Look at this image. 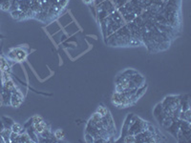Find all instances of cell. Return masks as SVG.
Wrapping results in <instances>:
<instances>
[{
  "label": "cell",
  "mask_w": 191,
  "mask_h": 143,
  "mask_svg": "<svg viewBox=\"0 0 191 143\" xmlns=\"http://www.w3.org/2000/svg\"><path fill=\"white\" fill-rule=\"evenodd\" d=\"M24 100V97H23V95L21 94V92L19 90H16L15 92L12 93V96H11V105L14 108H18L19 106L22 104Z\"/></svg>",
  "instance_id": "cell-4"
},
{
  "label": "cell",
  "mask_w": 191,
  "mask_h": 143,
  "mask_svg": "<svg viewBox=\"0 0 191 143\" xmlns=\"http://www.w3.org/2000/svg\"><path fill=\"white\" fill-rule=\"evenodd\" d=\"M13 18L15 19V20H24V19H27V17L25 15V13L20 11V10H16V11H13L11 12Z\"/></svg>",
  "instance_id": "cell-10"
},
{
  "label": "cell",
  "mask_w": 191,
  "mask_h": 143,
  "mask_svg": "<svg viewBox=\"0 0 191 143\" xmlns=\"http://www.w3.org/2000/svg\"><path fill=\"white\" fill-rule=\"evenodd\" d=\"M112 1V3L115 5V7H116V9L118 10L119 8H121V7H122V6H124L129 0H111Z\"/></svg>",
  "instance_id": "cell-17"
},
{
  "label": "cell",
  "mask_w": 191,
  "mask_h": 143,
  "mask_svg": "<svg viewBox=\"0 0 191 143\" xmlns=\"http://www.w3.org/2000/svg\"><path fill=\"white\" fill-rule=\"evenodd\" d=\"M11 133H12V130L9 129V128H4L3 131H2L1 133H0V135H1L2 137L4 138L5 143L10 142V135H11Z\"/></svg>",
  "instance_id": "cell-14"
},
{
  "label": "cell",
  "mask_w": 191,
  "mask_h": 143,
  "mask_svg": "<svg viewBox=\"0 0 191 143\" xmlns=\"http://www.w3.org/2000/svg\"><path fill=\"white\" fill-rule=\"evenodd\" d=\"M54 137L56 138V140L59 141V140H63L65 138V134L62 130L60 129H57L54 132Z\"/></svg>",
  "instance_id": "cell-15"
},
{
  "label": "cell",
  "mask_w": 191,
  "mask_h": 143,
  "mask_svg": "<svg viewBox=\"0 0 191 143\" xmlns=\"http://www.w3.org/2000/svg\"><path fill=\"white\" fill-rule=\"evenodd\" d=\"M180 105H181V111H183V112H185L186 110L190 109V99L187 95L181 96Z\"/></svg>",
  "instance_id": "cell-8"
},
{
  "label": "cell",
  "mask_w": 191,
  "mask_h": 143,
  "mask_svg": "<svg viewBox=\"0 0 191 143\" xmlns=\"http://www.w3.org/2000/svg\"><path fill=\"white\" fill-rule=\"evenodd\" d=\"M18 134H16V133H14V132H12L11 133V135H10V142H12V143H13V142H15V140H16V138L18 137Z\"/></svg>",
  "instance_id": "cell-21"
},
{
  "label": "cell",
  "mask_w": 191,
  "mask_h": 143,
  "mask_svg": "<svg viewBox=\"0 0 191 143\" xmlns=\"http://www.w3.org/2000/svg\"><path fill=\"white\" fill-rule=\"evenodd\" d=\"M97 113H98L99 115H101V116H106V115L109 113V111H108V109L106 108V107H104V106H100L99 108L97 109Z\"/></svg>",
  "instance_id": "cell-18"
},
{
  "label": "cell",
  "mask_w": 191,
  "mask_h": 143,
  "mask_svg": "<svg viewBox=\"0 0 191 143\" xmlns=\"http://www.w3.org/2000/svg\"><path fill=\"white\" fill-rule=\"evenodd\" d=\"M13 0H0V10L9 12Z\"/></svg>",
  "instance_id": "cell-13"
},
{
  "label": "cell",
  "mask_w": 191,
  "mask_h": 143,
  "mask_svg": "<svg viewBox=\"0 0 191 143\" xmlns=\"http://www.w3.org/2000/svg\"><path fill=\"white\" fill-rule=\"evenodd\" d=\"M153 115H154L155 118L158 120V122H159L160 124L163 122V120L164 119V117L167 116V114L164 112L162 103H159V104L155 107L154 111H153Z\"/></svg>",
  "instance_id": "cell-5"
},
{
  "label": "cell",
  "mask_w": 191,
  "mask_h": 143,
  "mask_svg": "<svg viewBox=\"0 0 191 143\" xmlns=\"http://www.w3.org/2000/svg\"><path fill=\"white\" fill-rule=\"evenodd\" d=\"M2 121H3V124H4V127L5 128H9L11 129L12 126H13V120L10 117H6V116H3L2 117Z\"/></svg>",
  "instance_id": "cell-16"
},
{
  "label": "cell",
  "mask_w": 191,
  "mask_h": 143,
  "mask_svg": "<svg viewBox=\"0 0 191 143\" xmlns=\"http://www.w3.org/2000/svg\"><path fill=\"white\" fill-rule=\"evenodd\" d=\"M148 124L149 123H147L146 121H144L143 119H142L138 116L137 119L131 124V126L128 130V135L135 136L137 134H140V133L145 131L147 129Z\"/></svg>",
  "instance_id": "cell-2"
},
{
  "label": "cell",
  "mask_w": 191,
  "mask_h": 143,
  "mask_svg": "<svg viewBox=\"0 0 191 143\" xmlns=\"http://www.w3.org/2000/svg\"><path fill=\"white\" fill-rule=\"evenodd\" d=\"M49 125L44 121H39V122H36V123H33V127H34V130L35 131L36 134H40L42 131H44Z\"/></svg>",
  "instance_id": "cell-9"
},
{
  "label": "cell",
  "mask_w": 191,
  "mask_h": 143,
  "mask_svg": "<svg viewBox=\"0 0 191 143\" xmlns=\"http://www.w3.org/2000/svg\"><path fill=\"white\" fill-rule=\"evenodd\" d=\"M4 128H5V127H4V124H3V121H2V119H1V120H0V133L3 131Z\"/></svg>",
  "instance_id": "cell-22"
},
{
  "label": "cell",
  "mask_w": 191,
  "mask_h": 143,
  "mask_svg": "<svg viewBox=\"0 0 191 143\" xmlns=\"http://www.w3.org/2000/svg\"><path fill=\"white\" fill-rule=\"evenodd\" d=\"M28 53L27 52L21 48V47H18L15 48V62H22L27 58Z\"/></svg>",
  "instance_id": "cell-6"
},
{
  "label": "cell",
  "mask_w": 191,
  "mask_h": 143,
  "mask_svg": "<svg viewBox=\"0 0 191 143\" xmlns=\"http://www.w3.org/2000/svg\"><path fill=\"white\" fill-rule=\"evenodd\" d=\"M183 137L185 138L186 142L189 141V138H190V136H191V125H190V122L186 121V120H182L181 123H180V130H179Z\"/></svg>",
  "instance_id": "cell-3"
},
{
  "label": "cell",
  "mask_w": 191,
  "mask_h": 143,
  "mask_svg": "<svg viewBox=\"0 0 191 143\" xmlns=\"http://www.w3.org/2000/svg\"><path fill=\"white\" fill-rule=\"evenodd\" d=\"M122 142H125V143H135V136H133V135H127L123 137L122 139Z\"/></svg>",
  "instance_id": "cell-19"
},
{
  "label": "cell",
  "mask_w": 191,
  "mask_h": 143,
  "mask_svg": "<svg viewBox=\"0 0 191 143\" xmlns=\"http://www.w3.org/2000/svg\"><path fill=\"white\" fill-rule=\"evenodd\" d=\"M110 17H111L112 20H113L114 22H116L117 24L121 25V27L126 24L125 21H124V19H123L122 15L121 14V12H120L118 10H116L114 12H112V13L110 14Z\"/></svg>",
  "instance_id": "cell-7"
},
{
  "label": "cell",
  "mask_w": 191,
  "mask_h": 143,
  "mask_svg": "<svg viewBox=\"0 0 191 143\" xmlns=\"http://www.w3.org/2000/svg\"><path fill=\"white\" fill-rule=\"evenodd\" d=\"M85 141L86 142H89V143H93V142H95V138L90 135V134H88V133H86L85 132Z\"/></svg>",
  "instance_id": "cell-20"
},
{
  "label": "cell",
  "mask_w": 191,
  "mask_h": 143,
  "mask_svg": "<svg viewBox=\"0 0 191 143\" xmlns=\"http://www.w3.org/2000/svg\"><path fill=\"white\" fill-rule=\"evenodd\" d=\"M180 97H181V96H168L163 99V101L162 102V105H163L164 112L167 114V116L172 117L173 112L176 109L181 108Z\"/></svg>",
  "instance_id": "cell-1"
},
{
  "label": "cell",
  "mask_w": 191,
  "mask_h": 143,
  "mask_svg": "<svg viewBox=\"0 0 191 143\" xmlns=\"http://www.w3.org/2000/svg\"><path fill=\"white\" fill-rule=\"evenodd\" d=\"M15 142H23V143H29V142H33L31 137L29 136V135L27 134V132H24L23 134L19 135L18 137L16 138Z\"/></svg>",
  "instance_id": "cell-12"
},
{
  "label": "cell",
  "mask_w": 191,
  "mask_h": 143,
  "mask_svg": "<svg viewBox=\"0 0 191 143\" xmlns=\"http://www.w3.org/2000/svg\"><path fill=\"white\" fill-rule=\"evenodd\" d=\"M11 130H12V132H14V133H16V134H18V135H21V134H23L24 132H26V130H25V128H24L23 125L19 124V123H16V122H13Z\"/></svg>",
  "instance_id": "cell-11"
},
{
  "label": "cell",
  "mask_w": 191,
  "mask_h": 143,
  "mask_svg": "<svg viewBox=\"0 0 191 143\" xmlns=\"http://www.w3.org/2000/svg\"><path fill=\"white\" fill-rule=\"evenodd\" d=\"M0 143H5L4 138L2 137V136H1V135H0Z\"/></svg>",
  "instance_id": "cell-23"
}]
</instances>
